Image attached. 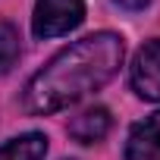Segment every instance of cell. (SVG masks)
Masks as SVG:
<instances>
[{"label": "cell", "mask_w": 160, "mask_h": 160, "mask_svg": "<svg viewBox=\"0 0 160 160\" xmlns=\"http://www.w3.org/2000/svg\"><path fill=\"white\" fill-rule=\"evenodd\" d=\"M122 38L113 32H98L63 47L25 88V110L35 116L57 113L85 94L98 91L116 75L122 63Z\"/></svg>", "instance_id": "1"}, {"label": "cell", "mask_w": 160, "mask_h": 160, "mask_svg": "<svg viewBox=\"0 0 160 160\" xmlns=\"http://www.w3.org/2000/svg\"><path fill=\"white\" fill-rule=\"evenodd\" d=\"M126 160H160V110L132 126L126 141Z\"/></svg>", "instance_id": "4"}, {"label": "cell", "mask_w": 160, "mask_h": 160, "mask_svg": "<svg viewBox=\"0 0 160 160\" xmlns=\"http://www.w3.org/2000/svg\"><path fill=\"white\" fill-rule=\"evenodd\" d=\"M19 32L13 22L7 19H0V72H10L19 60Z\"/></svg>", "instance_id": "7"}, {"label": "cell", "mask_w": 160, "mask_h": 160, "mask_svg": "<svg viewBox=\"0 0 160 160\" xmlns=\"http://www.w3.org/2000/svg\"><path fill=\"white\" fill-rule=\"evenodd\" d=\"M116 3H119V7H126V10H144L151 0H116Z\"/></svg>", "instance_id": "8"}, {"label": "cell", "mask_w": 160, "mask_h": 160, "mask_svg": "<svg viewBox=\"0 0 160 160\" xmlns=\"http://www.w3.org/2000/svg\"><path fill=\"white\" fill-rule=\"evenodd\" d=\"M44 154H47V138L41 132H28L0 144V160H44Z\"/></svg>", "instance_id": "6"}, {"label": "cell", "mask_w": 160, "mask_h": 160, "mask_svg": "<svg viewBox=\"0 0 160 160\" xmlns=\"http://www.w3.org/2000/svg\"><path fill=\"white\" fill-rule=\"evenodd\" d=\"M107 132H110V110L107 107H88L69 122V135L82 144L101 141Z\"/></svg>", "instance_id": "5"}, {"label": "cell", "mask_w": 160, "mask_h": 160, "mask_svg": "<svg viewBox=\"0 0 160 160\" xmlns=\"http://www.w3.org/2000/svg\"><path fill=\"white\" fill-rule=\"evenodd\" d=\"M85 19V0H38L32 28L38 38H60Z\"/></svg>", "instance_id": "2"}, {"label": "cell", "mask_w": 160, "mask_h": 160, "mask_svg": "<svg viewBox=\"0 0 160 160\" xmlns=\"http://www.w3.org/2000/svg\"><path fill=\"white\" fill-rule=\"evenodd\" d=\"M132 88L148 98L160 101V41H148L132 60Z\"/></svg>", "instance_id": "3"}]
</instances>
